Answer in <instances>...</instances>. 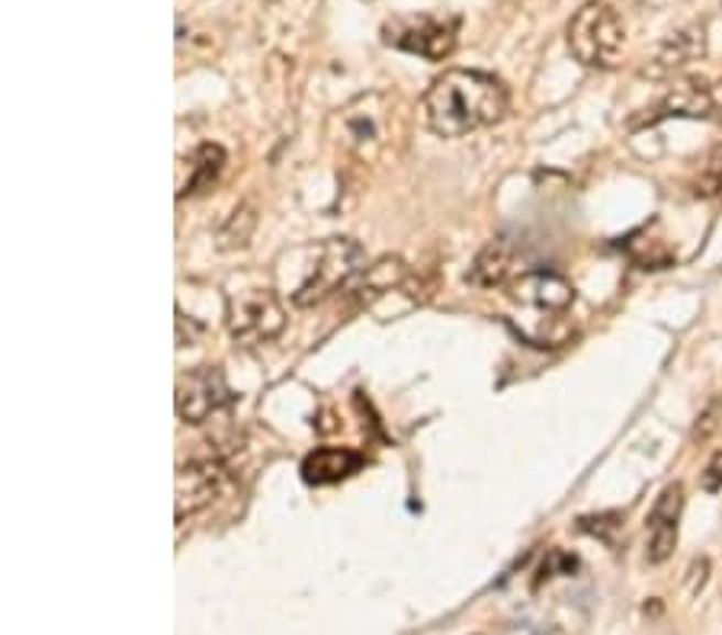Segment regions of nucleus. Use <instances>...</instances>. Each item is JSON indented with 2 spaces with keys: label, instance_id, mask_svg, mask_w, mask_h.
<instances>
[{
  "label": "nucleus",
  "instance_id": "nucleus-9",
  "mask_svg": "<svg viewBox=\"0 0 722 635\" xmlns=\"http://www.w3.org/2000/svg\"><path fill=\"white\" fill-rule=\"evenodd\" d=\"M710 116H716L713 87L703 77H685L675 80V87L652 107V112L646 110L643 125H655L661 119H710Z\"/></svg>",
  "mask_w": 722,
  "mask_h": 635
},
{
  "label": "nucleus",
  "instance_id": "nucleus-11",
  "mask_svg": "<svg viewBox=\"0 0 722 635\" xmlns=\"http://www.w3.org/2000/svg\"><path fill=\"white\" fill-rule=\"evenodd\" d=\"M703 55H707V26L693 23V26H685V30L671 33L652 52L643 75L652 77V80H661V77L678 75L681 68H687L690 62H697Z\"/></svg>",
  "mask_w": 722,
  "mask_h": 635
},
{
  "label": "nucleus",
  "instance_id": "nucleus-19",
  "mask_svg": "<svg viewBox=\"0 0 722 635\" xmlns=\"http://www.w3.org/2000/svg\"><path fill=\"white\" fill-rule=\"evenodd\" d=\"M608 526H620V514H601V517H584V521H581V529H584V533H594V536H601L604 543H613Z\"/></svg>",
  "mask_w": 722,
  "mask_h": 635
},
{
  "label": "nucleus",
  "instance_id": "nucleus-14",
  "mask_svg": "<svg viewBox=\"0 0 722 635\" xmlns=\"http://www.w3.org/2000/svg\"><path fill=\"white\" fill-rule=\"evenodd\" d=\"M222 171H226V151L219 149V145H199V149L193 151L190 157V174H187V180L180 184V199L184 196H196V193H206V189L216 187V180L222 177Z\"/></svg>",
  "mask_w": 722,
  "mask_h": 635
},
{
  "label": "nucleus",
  "instance_id": "nucleus-2",
  "mask_svg": "<svg viewBox=\"0 0 722 635\" xmlns=\"http://www.w3.org/2000/svg\"><path fill=\"white\" fill-rule=\"evenodd\" d=\"M507 321L514 325L517 337L533 347H559L566 343L571 328L562 315L575 305V286L562 273L553 270H530L507 286Z\"/></svg>",
  "mask_w": 722,
  "mask_h": 635
},
{
  "label": "nucleus",
  "instance_id": "nucleus-5",
  "mask_svg": "<svg viewBox=\"0 0 722 635\" xmlns=\"http://www.w3.org/2000/svg\"><path fill=\"white\" fill-rule=\"evenodd\" d=\"M226 321L241 347H261L283 335L286 311L273 289H244L226 302Z\"/></svg>",
  "mask_w": 722,
  "mask_h": 635
},
{
  "label": "nucleus",
  "instance_id": "nucleus-10",
  "mask_svg": "<svg viewBox=\"0 0 722 635\" xmlns=\"http://www.w3.org/2000/svg\"><path fill=\"white\" fill-rule=\"evenodd\" d=\"M681 511H685V485L671 482L658 497L655 507L648 514V546L646 559L652 565L671 559L675 546H678V524H681Z\"/></svg>",
  "mask_w": 722,
  "mask_h": 635
},
{
  "label": "nucleus",
  "instance_id": "nucleus-6",
  "mask_svg": "<svg viewBox=\"0 0 722 635\" xmlns=\"http://www.w3.org/2000/svg\"><path fill=\"white\" fill-rule=\"evenodd\" d=\"M457 17H437V13H412L395 17L382 26V39L392 48L420 55L427 62H444L457 48Z\"/></svg>",
  "mask_w": 722,
  "mask_h": 635
},
{
  "label": "nucleus",
  "instance_id": "nucleus-3",
  "mask_svg": "<svg viewBox=\"0 0 722 635\" xmlns=\"http://www.w3.org/2000/svg\"><path fill=\"white\" fill-rule=\"evenodd\" d=\"M367 270V254L353 238H331L311 248V263L305 270V280L293 289V302L299 308L318 305L338 289L350 286Z\"/></svg>",
  "mask_w": 722,
  "mask_h": 635
},
{
  "label": "nucleus",
  "instance_id": "nucleus-20",
  "mask_svg": "<svg viewBox=\"0 0 722 635\" xmlns=\"http://www.w3.org/2000/svg\"><path fill=\"white\" fill-rule=\"evenodd\" d=\"M511 635H549L546 629H539V626H533V623H527V626H517Z\"/></svg>",
  "mask_w": 722,
  "mask_h": 635
},
{
  "label": "nucleus",
  "instance_id": "nucleus-1",
  "mask_svg": "<svg viewBox=\"0 0 722 635\" xmlns=\"http://www.w3.org/2000/svg\"><path fill=\"white\" fill-rule=\"evenodd\" d=\"M507 112V87L501 77L475 68H450L424 94L427 129L440 139H462L489 129Z\"/></svg>",
  "mask_w": 722,
  "mask_h": 635
},
{
  "label": "nucleus",
  "instance_id": "nucleus-7",
  "mask_svg": "<svg viewBox=\"0 0 722 635\" xmlns=\"http://www.w3.org/2000/svg\"><path fill=\"white\" fill-rule=\"evenodd\" d=\"M231 402L234 392L219 366H199L177 382V417L184 424H206L212 414L229 408Z\"/></svg>",
  "mask_w": 722,
  "mask_h": 635
},
{
  "label": "nucleus",
  "instance_id": "nucleus-4",
  "mask_svg": "<svg viewBox=\"0 0 722 635\" xmlns=\"http://www.w3.org/2000/svg\"><path fill=\"white\" fill-rule=\"evenodd\" d=\"M626 30L620 13L604 0H588L569 23V52L584 68H616Z\"/></svg>",
  "mask_w": 722,
  "mask_h": 635
},
{
  "label": "nucleus",
  "instance_id": "nucleus-15",
  "mask_svg": "<svg viewBox=\"0 0 722 635\" xmlns=\"http://www.w3.org/2000/svg\"><path fill=\"white\" fill-rule=\"evenodd\" d=\"M507 273H511V248L504 241H489L469 266V283L482 289H494L507 280Z\"/></svg>",
  "mask_w": 722,
  "mask_h": 635
},
{
  "label": "nucleus",
  "instance_id": "nucleus-16",
  "mask_svg": "<svg viewBox=\"0 0 722 635\" xmlns=\"http://www.w3.org/2000/svg\"><path fill=\"white\" fill-rule=\"evenodd\" d=\"M722 424V395H716V398H710L707 402V408L697 414V424H693V444H707L716 430H720Z\"/></svg>",
  "mask_w": 722,
  "mask_h": 635
},
{
  "label": "nucleus",
  "instance_id": "nucleus-12",
  "mask_svg": "<svg viewBox=\"0 0 722 635\" xmlns=\"http://www.w3.org/2000/svg\"><path fill=\"white\" fill-rule=\"evenodd\" d=\"M363 462H367V459H363V452H357V449L321 447L305 456L303 479L315 488L338 485L343 479H350L353 472H360Z\"/></svg>",
  "mask_w": 722,
  "mask_h": 635
},
{
  "label": "nucleus",
  "instance_id": "nucleus-13",
  "mask_svg": "<svg viewBox=\"0 0 722 635\" xmlns=\"http://www.w3.org/2000/svg\"><path fill=\"white\" fill-rule=\"evenodd\" d=\"M370 103H373V97H363V100H357L353 107H347V110L341 112L343 142H347L350 149L360 151V154H367L370 149H376V145L385 142V139H382L380 116L370 110Z\"/></svg>",
  "mask_w": 722,
  "mask_h": 635
},
{
  "label": "nucleus",
  "instance_id": "nucleus-8",
  "mask_svg": "<svg viewBox=\"0 0 722 635\" xmlns=\"http://www.w3.org/2000/svg\"><path fill=\"white\" fill-rule=\"evenodd\" d=\"M226 485V469L219 459H190L177 469V524L196 511L209 507Z\"/></svg>",
  "mask_w": 722,
  "mask_h": 635
},
{
  "label": "nucleus",
  "instance_id": "nucleus-21",
  "mask_svg": "<svg viewBox=\"0 0 722 635\" xmlns=\"http://www.w3.org/2000/svg\"><path fill=\"white\" fill-rule=\"evenodd\" d=\"M713 97H716V116L722 119V80L713 87Z\"/></svg>",
  "mask_w": 722,
  "mask_h": 635
},
{
  "label": "nucleus",
  "instance_id": "nucleus-17",
  "mask_svg": "<svg viewBox=\"0 0 722 635\" xmlns=\"http://www.w3.org/2000/svg\"><path fill=\"white\" fill-rule=\"evenodd\" d=\"M700 193L703 196H710V193H722V145L713 149L710 154V161H707V174H703V180H700Z\"/></svg>",
  "mask_w": 722,
  "mask_h": 635
},
{
  "label": "nucleus",
  "instance_id": "nucleus-18",
  "mask_svg": "<svg viewBox=\"0 0 722 635\" xmlns=\"http://www.w3.org/2000/svg\"><path fill=\"white\" fill-rule=\"evenodd\" d=\"M700 488H703L707 494H720L722 491V449H716V452L710 456V462L703 466V472H700Z\"/></svg>",
  "mask_w": 722,
  "mask_h": 635
}]
</instances>
